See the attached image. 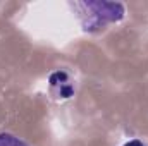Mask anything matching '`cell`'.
I'll return each instance as SVG.
<instances>
[{"instance_id":"cell-1","label":"cell","mask_w":148,"mask_h":146,"mask_svg":"<svg viewBox=\"0 0 148 146\" xmlns=\"http://www.w3.org/2000/svg\"><path fill=\"white\" fill-rule=\"evenodd\" d=\"M76 19L79 21L83 31L98 33L109 24H115L124 19L126 5L121 2H105V0H83L69 2Z\"/></svg>"},{"instance_id":"cell-2","label":"cell","mask_w":148,"mask_h":146,"mask_svg":"<svg viewBox=\"0 0 148 146\" xmlns=\"http://www.w3.org/2000/svg\"><path fill=\"white\" fill-rule=\"evenodd\" d=\"M48 91L53 100L66 102L71 100L76 93V81L71 77L67 71H53L48 76Z\"/></svg>"},{"instance_id":"cell-3","label":"cell","mask_w":148,"mask_h":146,"mask_svg":"<svg viewBox=\"0 0 148 146\" xmlns=\"http://www.w3.org/2000/svg\"><path fill=\"white\" fill-rule=\"evenodd\" d=\"M0 146H29L24 139H21L19 136L7 132V131H0Z\"/></svg>"},{"instance_id":"cell-4","label":"cell","mask_w":148,"mask_h":146,"mask_svg":"<svg viewBox=\"0 0 148 146\" xmlns=\"http://www.w3.org/2000/svg\"><path fill=\"white\" fill-rule=\"evenodd\" d=\"M124 146H148V145H147V141H143V139H140V138H134V139L127 141Z\"/></svg>"}]
</instances>
